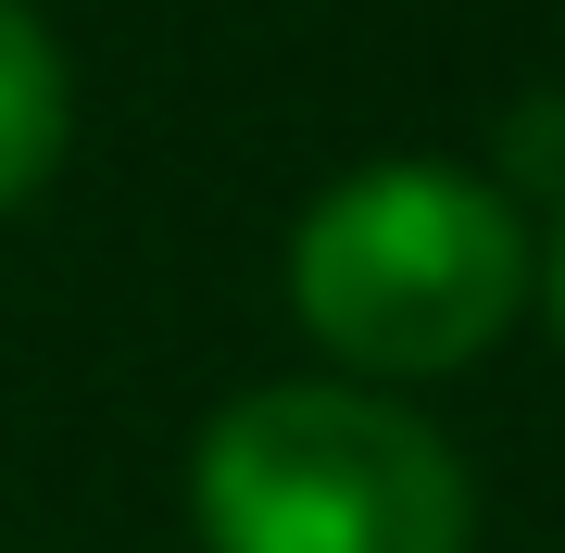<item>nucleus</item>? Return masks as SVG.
I'll return each instance as SVG.
<instances>
[{
  "label": "nucleus",
  "instance_id": "nucleus-2",
  "mask_svg": "<svg viewBox=\"0 0 565 553\" xmlns=\"http://www.w3.org/2000/svg\"><path fill=\"white\" fill-rule=\"evenodd\" d=\"M189 503L214 553H465L478 478L427 415L377 403L364 377H277L202 428Z\"/></svg>",
  "mask_w": 565,
  "mask_h": 553
},
{
  "label": "nucleus",
  "instance_id": "nucleus-1",
  "mask_svg": "<svg viewBox=\"0 0 565 553\" xmlns=\"http://www.w3.org/2000/svg\"><path fill=\"white\" fill-rule=\"evenodd\" d=\"M527 214L465 164H364L289 226V315L364 377H452L515 328Z\"/></svg>",
  "mask_w": 565,
  "mask_h": 553
},
{
  "label": "nucleus",
  "instance_id": "nucleus-4",
  "mask_svg": "<svg viewBox=\"0 0 565 553\" xmlns=\"http://www.w3.org/2000/svg\"><path fill=\"white\" fill-rule=\"evenodd\" d=\"M541 302H553V340H565V214H553V240H541Z\"/></svg>",
  "mask_w": 565,
  "mask_h": 553
},
{
  "label": "nucleus",
  "instance_id": "nucleus-3",
  "mask_svg": "<svg viewBox=\"0 0 565 553\" xmlns=\"http://www.w3.org/2000/svg\"><path fill=\"white\" fill-rule=\"evenodd\" d=\"M63 126H76V76H63L51 25L25 0H0V214L63 164Z\"/></svg>",
  "mask_w": 565,
  "mask_h": 553
}]
</instances>
